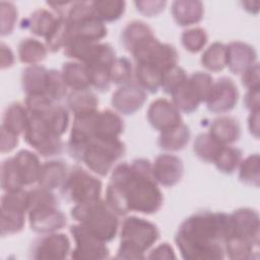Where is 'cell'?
Masks as SVG:
<instances>
[{"label": "cell", "instance_id": "f35d334b", "mask_svg": "<svg viewBox=\"0 0 260 260\" xmlns=\"http://www.w3.org/2000/svg\"><path fill=\"white\" fill-rule=\"evenodd\" d=\"M242 159L243 153L241 149L231 145H225L222 147L213 164L219 172L231 175L239 168Z\"/></svg>", "mask_w": 260, "mask_h": 260}, {"label": "cell", "instance_id": "52a82bcc", "mask_svg": "<svg viewBox=\"0 0 260 260\" xmlns=\"http://www.w3.org/2000/svg\"><path fill=\"white\" fill-rule=\"evenodd\" d=\"M212 84L213 78L209 73L194 72L171 93L172 102L180 112L191 114L198 109L201 103L206 102Z\"/></svg>", "mask_w": 260, "mask_h": 260}, {"label": "cell", "instance_id": "f546056e", "mask_svg": "<svg viewBox=\"0 0 260 260\" xmlns=\"http://www.w3.org/2000/svg\"><path fill=\"white\" fill-rule=\"evenodd\" d=\"M191 131L189 126L184 123L160 132L157 140L159 148L165 151H180L189 143Z\"/></svg>", "mask_w": 260, "mask_h": 260}, {"label": "cell", "instance_id": "bcb514c9", "mask_svg": "<svg viewBox=\"0 0 260 260\" xmlns=\"http://www.w3.org/2000/svg\"><path fill=\"white\" fill-rule=\"evenodd\" d=\"M67 85L65 84L60 71L50 69L48 73V81L45 95L54 104L62 101L67 94Z\"/></svg>", "mask_w": 260, "mask_h": 260}, {"label": "cell", "instance_id": "ac0fdd59", "mask_svg": "<svg viewBox=\"0 0 260 260\" xmlns=\"http://www.w3.org/2000/svg\"><path fill=\"white\" fill-rule=\"evenodd\" d=\"M147 100L146 92L135 82L121 85L112 95L111 104L117 113L133 115L139 111Z\"/></svg>", "mask_w": 260, "mask_h": 260}, {"label": "cell", "instance_id": "30bf717a", "mask_svg": "<svg viewBox=\"0 0 260 260\" xmlns=\"http://www.w3.org/2000/svg\"><path fill=\"white\" fill-rule=\"evenodd\" d=\"M131 55L136 63L151 65L164 73L177 66L179 60L176 48L171 44L159 42L154 36L140 44Z\"/></svg>", "mask_w": 260, "mask_h": 260}, {"label": "cell", "instance_id": "277c9868", "mask_svg": "<svg viewBox=\"0 0 260 260\" xmlns=\"http://www.w3.org/2000/svg\"><path fill=\"white\" fill-rule=\"evenodd\" d=\"M70 215L87 232L105 243L113 241L119 232V215L106 200L101 198L74 204Z\"/></svg>", "mask_w": 260, "mask_h": 260}, {"label": "cell", "instance_id": "9c48e42d", "mask_svg": "<svg viewBox=\"0 0 260 260\" xmlns=\"http://www.w3.org/2000/svg\"><path fill=\"white\" fill-rule=\"evenodd\" d=\"M23 139L39 154L45 157L59 155L64 149L62 137L57 136L45 121L36 114L29 113Z\"/></svg>", "mask_w": 260, "mask_h": 260}, {"label": "cell", "instance_id": "9a60e30c", "mask_svg": "<svg viewBox=\"0 0 260 260\" xmlns=\"http://www.w3.org/2000/svg\"><path fill=\"white\" fill-rule=\"evenodd\" d=\"M239 100V90L233 79L220 77L213 81L211 90L206 100V107L214 114H225L231 112Z\"/></svg>", "mask_w": 260, "mask_h": 260}, {"label": "cell", "instance_id": "9f6ffc18", "mask_svg": "<svg viewBox=\"0 0 260 260\" xmlns=\"http://www.w3.org/2000/svg\"><path fill=\"white\" fill-rule=\"evenodd\" d=\"M14 55L11 49L6 46L4 43L1 44V68L6 69L13 65L14 63Z\"/></svg>", "mask_w": 260, "mask_h": 260}, {"label": "cell", "instance_id": "ffe728a7", "mask_svg": "<svg viewBox=\"0 0 260 260\" xmlns=\"http://www.w3.org/2000/svg\"><path fill=\"white\" fill-rule=\"evenodd\" d=\"M225 47L226 67L232 73L242 74L257 63V53L251 45L241 41H234L225 45Z\"/></svg>", "mask_w": 260, "mask_h": 260}, {"label": "cell", "instance_id": "74e56055", "mask_svg": "<svg viewBox=\"0 0 260 260\" xmlns=\"http://www.w3.org/2000/svg\"><path fill=\"white\" fill-rule=\"evenodd\" d=\"M202 66L210 72H219L226 67V47L219 42L212 43L201 56Z\"/></svg>", "mask_w": 260, "mask_h": 260}, {"label": "cell", "instance_id": "484cf974", "mask_svg": "<svg viewBox=\"0 0 260 260\" xmlns=\"http://www.w3.org/2000/svg\"><path fill=\"white\" fill-rule=\"evenodd\" d=\"M29 119V112L25 105L20 103L10 104L4 111L1 128L17 136L23 135Z\"/></svg>", "mask_w": 260, "mask_h": 260}, {"label": "cell", "instance_id": "83f0119b", "mask_svg": "<svg viewBox=\"0 0 260 260\" xmlns=\"http://www.w3.org/2000/svg\"><path fill=\"white\" fill-rule=\"evenodd\" d=\"M59 16L47 9H38L21 22V27L29 30L37 37H46L55 26Z\"/></svg>", "mask_w": 260, "mask_h": 260}, {"label": "cell", "instance_id": "d590c367", "mask_svg": "<svg viewBox=\"0 0 260 260\" xmlns=\"http://www.w3.org/2000/svg\"><path fill=\"white\" fill-rule=\"evenodd\" d=\"M95 17L102 22L117 21L124 14L126 9L125 1L102 0L90 2Z\"/></svg>", "mask_w": 260, "mask_h": 260}, {"label": "cell", "instance_id": "d6986e66", "mask_svg": "<svg viewBox=\"0 0 260 260\" xmlns=\"http://www.w3.org/2000/svg\"><path fill=\"white\" fill-rule=\"evenodd\" d=\"M124 121L112 110L96 111L92 118L91 139H118L124 131Z\"/></svg>", "mask_w": 260, "mask_h": 260}, {"label": "cell", "instance_id": "7a4b0ae2", "mask_svg": "<svg viewBox=\"0 0 260 260\" xmlns=\"http://www.w3.org/2000/svg\"><path fill=\"white\" fill-rule=\"evenodd\" d=\"M230 232V214L201 210L180 224L175 242L184 259H223L224 243Z\"/></svg>", "mask_w": 260, "mask_h": 260}, {"label": "cell", "instance_id": "7c38bea8", "mask_svg": "<svg viewBox=\"0 0 260 260\" xmlns=\"http://www.w3.org/2000/svg\"><path fill=\"white\" fill-rule=\"evenodd\" d=\"M69 231L75 243L70 254L72 259H107L110 257L107 243L99 240L79 223L71 225Z\"/></svg>", "mask_w": 260, "mask_h": 260}, {"label": "cell", "instance_id": "603a6c76", "mask_svg": "<svg viewBox=\"0 0 260 260\" xmlns=\"http://www.w3.org/2000/svg\"><path fill=\"white\" fill-rule=\"evenodd\" d=\"M208 133L222 145H232L241 137V126L232 116H219L210 123Z\"/></svg>", "mask_w": 260, "mask_h": 260}, {"label": "cell", "instance_id": "db71d44e", "mask_svg": "<svg viewBox=\"0 0 260 260\" xmlns=\"http://www.w3.org/2000/svg\"><path fill=\"white\" fill-rule=\"evenodd\" d=\"M18 137L19 136L1 128V141H0L1 152L6 153V152L12 151L18 144Z\"/></svg>", "mask_w": 260, "mask_h": 260}, {"label": "cell", "instance_id": "f5cc1de1", "mask_svg": "<svg viewBox=\"0 0 260 260\" xmlns=\"http://www.w3.org/2000/svg\"><path fill=\"white\" fill-rule=\"evenodd\" d=\"M146 258L148 259H173L176 258L175 251L173 247L167 243L164 242L156 247L149 250V254L146 255Z\"/></svg>", "mask_w": 260, "mask_h": 260}, {"label": "cell", "instance_id": "5b68a950", "mask_svg": "<svg viewBox=\"0 0 260 260\" xmlns=\"http://www.w3.org/2000/svg\"><path fill=\"white\" fill-rule=\"evenodd\" d=\"M27 217L31 231L41 235L58 232L67 224L56 195L40 186L28 191Z\"/></svg>", "mask_w": 260, "mask_h": 260}, {"label": "cell", "instance_id": "7bdbcfd3", "mask_svg": "<svg viewBox=\"0 0 260 260\" xmlns=\"http://www.w3.org/2000/svg\"><path fill=\"white\" fill-rule=\"evenodd\" d=\"M69 40V24L65 18L59 17L51 32L46 37V46L52 53L64 49Z\"/></svg>", "mask_w": 260, "mask_h": 260}, {"label": "cell", "instance_id": "b9f144b4", "mask_svg": "<svg viewBox=\"0 0 260 260\" xmlns=\"http://www.w3.org/2000/svg\"><path fill=\"white\" fill-rule=\"evenodd\" d=\"M134 69L130 60L126 57H116L110 67L111 82L117 85H125L132 82Z\"/></svg>", "mask_w": 260, "mask_h": 260}, {"label": "cell", "instance_id": "8d00e7d4", "mask_svg": "<svg viewBox=\"0 0 260 260\" xmlns=\"http://www.w3.org/2000/svg\"><path fill=\"white\" fill-rule=\"evenodd\" d=\"M224 253L230 259H255L259 257V247L242 239L229 237L224 243Z\"/></svg>", "mask_w": 260, "mask_h": 260}, {"label": "cell", "instance_id": "ba28073f", "mask_svg": "<svg viewBox=\"0 0 260 260\" xmlns=\"http://www.w3.org/2000/svg\"><path fill=\"white\" fill-rule=\"evenodd\" d=\"M102 181L80 166H73L61 188L63 198L70 203L78 204L101 198Z\"/></svg>", "mask_w": 260, "mask_h": 260}, {"label": "cell", "instance_id": "c3c4849f", "mask_svg": "<svg viewBox=\"0 0 260 260\" xmlns=\"http://www.w3.org/2000/svg\"><path fill=\"white\" fill-rule=\"evenodd\" d=\"M187 78L188 75L186 71L182 67L177 65L164 73L160 88L166 93L171 94L175 89L182 85L187 80Z\"/></svg>", "mask_w": 260, "mask_h": 260}, {"label": "cell", "instance_id": "8992f818", "mask_svg": "<svg viewBox=\"0 0 260 260\" xmlns=\"http://www.w3.org/2000/svg\"><path fill=\"white\" fill-rule=\"evenodd\" d=\"M126 152V145L120 139H91L80 151L77 161H81L93 174L109 175Z\"/></svg>", "mask_w": 260, "mask_h": 260}, {"label": "cell", "instance_id": "d6a6232c", "mask_svg": "<svg viewBox=\"0 0 260 260\" xmlns=\"http://www.w3.org/2000/svg\"><path fill=\"white\" fill-rule=\"evenodd\" d=\"M40 116L50 129L59 137H62L69 126L68 110L58 104H54L39 113H31Z\"/></svg>", "mask_w": 260, "mask_h": 260}, {"label": "cell", "instance_id": "e575fe53", "mask_svg": "<svg viewBox=\"0 0 260 260\" xmlns=\"http://www.w3.org/2000/svg\"><path fill=\"white\" fill-rule=\"evenodd\" d=\"M223 146L225 145L219 143L208 132H206L200 133L196 136L193 143V151L200 160L207 164H213Z\"/></svg>", "mask_w": 260, "mask_h": 260}, {"label": "cell", "instance_id": "7dc6e473", "mask_svg": "<svg viewBox=\"0 0 260 260\" xmlns=\"http://www.w3.org/2000/svg\"><path fill=\"white\" fill-rule=\"evenodd\" d=\"M1 188L5 192L23 189L12 157L4 159L1 164Z\"/></svg>", "mask_w": 260, "mask_h": 260}, {"label": "cell", "instance_id": "60d3db41", "mask_svg": "<svg viewBox=\"0 0 260 260\" xmlns=\"http://www.w3.org/2000/svg\"><path fill=\"white\" fill-rule=\"evenodd\" d=\"M1 211V220L0 229L1 236H11L20 233L25 224V214L26 212L10 210L0 208Z\"/></svg>", "mask_w": 260, "mask_h": 260}, {"label": "cell", "instance_id": "681fc988", "mask_svg": "<svg viewBox=\"0 0 260 260\" xmlns=\"http://www.w3.org/2000/svg\"><path fill=\"white\" fill-rule=\"evenodd\" d=\"M1 8V36H9L12 34L17 20V8L12 2L2 1Z\"/></svg>", "mask_w": 260, "mask_h": 260}, {"label": "cell", "instance_id": "2e32d148", "mask_svg": "<svg viewBox=\"0 0 260 260\" xmlns=\"http://www.w3.org/2000/svg\"><path fill=\"white\" fill-rule=\"evenodd\" d=\"M147 121L150 126L159 132L174 128L183 123L181 112L167 99L153 101L147 109Z\"/></svg>", "mask_w": 260, "mask_h": 260}, {"label": "cell", "instance_id": "4fadbf2b", "mask_svg": "<svg viewBox=\"0 0 260 260\" xmlns=\"http://www.w3.org/2000/svg\"><path fill=\"white\" fill-rule=\"evenodd\" d=\"M71 254V242L66 234L50 233L38 238L31 245L29 257L32 259H65Z\"/></svg>", "mask_w": 260, "mask_h": 260}, {"label": "cell", "instance_id": "3957f363", "mask_svg": "<svg viewBox=\"0 0 260 260\" xmlns=\"http://www.w3.org/2000/svg\"><path fill=\"white\" fill-rule=\"evenodd\" d=\"M160 237L157 225L145 218L130 215L120 226V245L115 256L118 259H144L145 252L153 247Z\"/></svg>", "mask_w": 260, "mask_h": 260}, {"label": "cell", "instance_id": "4316f807", "mask_svg": "<svg viewBox=\"0 0 260 260\" xmlns=\"http://www.w3.org/2000/svg\"><path fill=\"white\" fill-rule=\"evenodd\" d=\"M61 74L68 88L72 90H88L91 88L87 65L70 61L62 66Z\"/></svg>", "mask_w": 260, "mask_h": 260}, {"label": "cell", "instance_id": "ee69618b", "mask_svg": "<svg viewBox=\"0 0 260 260\" xmlns=\"http://www.w3.org/2000/svg\"><path fill=\"white\" fill-rule=\"evenodd\" d=\"M111 65L105 63H94L87 65L90 86L92 88L101 92H105L110 89L112 84L110 77Z\"/></svg>", "mask_w": 260, "mask_h": 260}, {"label": "cell", "instance_id": "7402d4cb", "mask_svg": "<svg viewBox=\"0 0 260 260\" xmlns=\"http://www.w3.org/2000/svg\"><path fill=\"white\" fill-rule=\"evenodd\" d=\"M171 12L178 25L190 26L202 20L204 6L201 1L178 0L172 3Z\"/></svg>", "mask_w": 260, "mask_h": 260}, {"label": "cell", "instance_id": "ab89813d", "mask_svg": "<svg viewBox=\"0 0 260 260\" xmlns=\"http://www.w3.org/2000/svg\"><path fill=\"white\" fill-rule=\"evenodd\" d=\"M239 179L242 183L259 187L260 183V158L258 153L250 154L242 159L239 166Z\"/></svg>", "mask_w": 260, "mask_h": 260}, {"label": "cell", "instance_id": "cb8c5ba5", "mask_svg": "<svg viewBox=\"0 0 260 260\" xmlns=\"http://www.w3.org/2000/svg\"><path fill=\"white\" fill-rule=\"evenodd\" d=\"M68 173L67 166L62 160L53 159L45 161L41 167L38 185L51 191L58 188L61 189L67 179Z\"/></svg>", "mask_w": 260, "mask_h": 260}, {"label": "cell", "instance_id": "5bb4252c", "mask_svg": "<svg viewBox=\"0 0 260 260\" xmlns=\"http://www.w3.org/2000/svg\"><path fill=\"white\" fill-rule=\"evenodd\" d=\"M231 232L229 237H235L259 247L260 222L256 210L243 207L230 214ZM228 237V238H229Z\"/></svg>", "mask_w": 260, "mask_h": 260}, {"label": "cell", "instance_id": "f907efd6", "mask_svg": "<svg viewBox=\"0 0 260 260\" xmlns=\"http://www.w3.org/2000/svg\"><path fill=\"white\" fill-rule=\"evenodd\" d=\"M134 5L141 14L152 17L164 11L167 2L166 1H135Z\"/></svg>", "mask_w": 260, "mask_h": 260}, {"label": "cell", "instance_id": "e0dca14e", "mask_svg": "<svg viewBox=\"0 0 260 260\" xmlns=\"http://www.w3.org/2000/svg\"><path fill=\"white\" fill-rule=\"evenodd\" d=\"M152 175L158 185L167 188L174 187L183 178L184 164L175 154H159L152 162Z\"/></svg>", "mask_w": 260, "mask_h": 260}, {"label": "cell", "instance_id": "f1b7e54d", "mask_svg": "<svg viewBox=\"0 0 260 260\" xmlns=\"http://www.w3.org/2000/svg\"><path fill=\"white\" fill-rule=\"evenodd\" d=\"M153 31L147 23L140 20L128 22L121 31V45L130 54L144 41L153 37Z\"/></svg>", "mask_w": 260, "mask_h": 260}, {"label": "cell", "instance_id": "1f68e13d", "mask_svg": "<svg viewBox=\"0 0 260 260\" xmlns=\"http://www.w3.org/2000/svg\"><path fill=\"white\" fill-rule=\"evenodd\" d=\"M164 72L144 63H136L134 68L135 83L145 92L156 93L160 88Z\"/></svg>", "mask_w": 260, "mask_h": 260}, {"label": "cell", "instance_id": "6f0895ef", "mask_svg": "<svg viewBox=\"0 0 260 260\" xmlns=\"http://www.w3.org/2000/svg\"><path fill=\"white\" fill-rule=\"evenodd\" d=\"M248 127L250 133L255 137H259V110L250 112V116L248 118Z\"/></svg>", "mask_w": 260, "mask_h": 260}, {"label": "cell", "instance_id": "836d02e7", "mask_svg": "<svg viewBox=\"0 0 260 260\" xmlns=\"http://www.w3.org/2000/svg\"><path fill=\"white\" fill-rule=\"evenodd\" d=\"M46 44H43L37 39L25 38L20 41L17 47L19 61L28 65H37L44 61L48 54Z\"/></svg>", "mask_w": 260, "mask_h": 260}, {"label": "cell", "instance_id": "d4e9b609", "mask_svg": "<svg viewBox=\"0 0 260 260\" xmlns=\"http://www.w3.org/2000/svg\"><path fill=\"white\" fill-rule=\"evenodd\" d=\"M49 70L42 65H28L21 73V86L25 95L44 94L47 88Z\"/></svg>", "mask_w": 260, "mask_h": 260}, {"label": "cell", "instance_id": "6da1fadb", "mask_svg": "<svg viewBox=\"0 0 260 260\" xmlns=\"http://www.w3.org/2000/svg\"><path fill=\"white\" fill-rule=\"evenodd\" d=\"M105 200L119 216L159 211L164 195L152 175V164L146 158L118 164L111 172Z\"/></svg>", "mask_w": 260, "mask_h": 260}, {"label": "cell", "instance_id": "f6af8a7d", "mask_svg": "<svg viewBox=\"0 0 260 260\" xmlns=\"http://www.w3.org/2000/svg\"><path fill=\"white\" fill-rule=\"evenodd\" d=\"M208 41V35L202 27H192L186 29L181 35V43L186 51L190 53L200 52Z\"/></svg>", "mask_w": 260, "mask_h": 260}, {"label": "cell", "instance_id": "44dd1931", "mask_svg": "<svg viewBox=\"0 0 260 260\" xmlns=\"http://www.w3.org/2000/svg\"><path fill=\"white\" fill-rule=\"evenodd\" d=\"M12 159L23 187L38 183L42 164L35 152L27 149H21L12 156Z\"/></svg>", "mask_w": 260, "mask_h": 260}, {"label": "cell", "instance_id": "816d5d0a", "mask_svg": "<svg viewBox=\"0 0 260 260\" xmlns=\"http://www.w3.org/2000/svg\"><path fill=\"white\" fill-rule=\"evenodd\" d=\"M242 84L247 90L260 88V77H259V63H255L253 66L248 68L242 73Z\"/></svg>", "mask_w": 260, "mask_h": 260}, {"label": "cell", "instance_id": "4dcf8cb0", "mask_svg": "<svg viewBox=\"0 0 260 260\" xmlns=\"http://www.w3.org/2000/svg\"><path fill=\"white\" fill-rule=\"evenodd\" d=\"M67 106L74 117L84 116L99 111V99L90 89L72 90L67 95Z\"/></svg>", "mask_w": 260, "mask_h": 260}, {"label": "cell", "instance_id": "11a10c76", "mask_svg": "<svg viewBox=\"0 0 260 260\" xmlns=\"http://www.w3.org/2000/svg\"><path fill=\"white\" fill-rule=\"evenodd\" d=\"M259 88L248 90L244 98V106L250 112L259 110Z\"/></svg>", "mask_w": 260, "mask_h": 260}, {"label": "cell", "instance_id": "8fae6325", "mask_svg": "<svg viewBox=\"0 0 260 260\" xmlns=\"http://www.w3.org/2000/svg\"><path fill=\"white\" fill-rule=\"evenodd\" d=\"M63 50L66 57L86 65L94 63L111 65L116 59V52L108 43L73 39L67 42Z\"/></svg>", "mask_w": 260, "mask_h": 260}]
</instances>
